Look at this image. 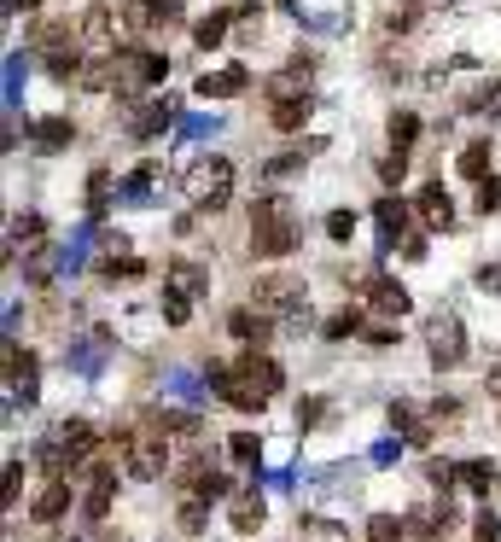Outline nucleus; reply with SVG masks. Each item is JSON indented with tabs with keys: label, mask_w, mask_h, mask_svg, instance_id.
<instances>
[{
	"label": "nucleus",
	"mask_w": 501,
	"mask_h": 542,
	"mask_svg": "<svg viewBox=\"0 0 501 542\" xmlns=\"http://www.w3.org/2000/svg\"><path fill=\"white\" fill-rule=\"evenodd\" d=\"M105 455L111 461H123L129 467V478H164L169 473V443H164V432L146 420V432H129V426H117L111 438H105Z\"/></svg>",
	"instance_id": "1"
},
{
	"label": "nucleus",
	"mask_w": 501,
	"mask_h": 542,
	"mask_svg": "<svg viewBox=\"0 0 501 542\" xmlns=\"http://www.w3.org/2000/svg\"><path fill=\"white\" fill-rule=\"evenodd\" d=\"M88 473V496H82V513L100 525L105 513H111V490H117V467H111V455H100L94 467H82Z\"/></svg>",
	"instance_id": "10"
},
{
	"label": "nucleus",
	"mask_w": 501,
	"mask_h": 542,
	"mask_svg": "<svg viewBox=\"0 0 501 542\" xmlns=\"http://www.w3.org/2000/svg\"><path fill=\"white\" fill-rule=\"evenodd\" d=\"M362 304L379 309V315H408L414 298H408V286H397L391 274H368V280H362Z\"/></svg>",
	"instance_id": "13"
},
{
	"label": "nucleus",
	"mask_w": 501,
	"mask_h": 542,
	"mask_svg": "<svg viewBox=\"0 0 501 542\" xmlns=\"http://www.w3.org/2000/svg\"><path fill=\"white\" fill-rule=\"evenodd\" d=\"M59 443L70 449V461H76V467H94V461H100V438H94V426H88V420H65V426H59Z\"/></svg>",
	"instance_id": "15"
},
{
	"label": "nucleus",
	"mask_w": 501,
	"mask_h": 542,
	"mask_svg": "<svg viewBox=\"0 0 501 542\" xmlns=\"http://www.w3.org/2000/svg\"><path fill=\"white\" fill-rule=\"evenodd\" d=\"M402 175H408V152H385V158H379V181H385V187H402Z\"/></svg>",
	"instance_id": "38"
},
{
	"label": "nucleus",
	"mask_w": 501,
	"mask_h": 542,
	"mask_svg": "<svg viewBox=\"0 0 501 542\" xmlns=\"http://www.w3.org/2000/svg\"><path fill=\"white\" fill-rule=\"evenodd\" d=\"M228 333H234L239 344H251V350H257V344L274 339V321H268L263 309H234V315H228Z\"/></svg>",
	"instance_id": "18"
},
{
	"label": "nucleus",
	"mask_w": 501,
	"mask_h": 542,
	"mask_svg": "<svg viewBox=\"0 0 501 542\" xmlns=\"http://www.w3.org/2000/svg\"><path fill=\"white\" fill-rule=\"evenodd\" d=\"M239 12L234 6H222V12H204L199 24H193V41H199V47H222V41H228V24H234Z\"/></svg>",
	"instance_id": "24"
},
{
	"label": "nucleus",
	"mask_w": 501,
	"mask_h": 542,
	"mask_svg": "<svg viewBox=\"0 0 501 542\" xmlns=\"http://www.w3.org/2000/svg\"><path fill=\"white\" fill-rule=\"evenodd\" d=\"M414 216H420L426 228H443V234H449V228H455V199H449V187H443V181H426V187L414 193Z\"/></svg>",
	"instance_id": "11"
},
{
	"label": "nucleus",
	"mask_w": 501,
	"mask_h": 542,
	"mask_svg": "<svg viewBox=\"0 0 501 542\" xmlns=\"http://www.w3.org/2000/svg\"><path fill=\"white\" fill-rule=\"evenodd\" d=\"M303 170V152H280V158H268V175L280 181V175H298Z\"/></svg>",
	"instance_id": "46"
},
{
	"label": "nucleus",
	"mask_w": 501,
	"mask_h": 542,
	"mask_svg": "<svg viewBox=\"0 0 501 542\" xmlns=\"http://www.w3.org/2000/svg\"><path fill=\"white\" fill-rule=\"evenodd\" d=\"M268 100H309V76H298V70H280L274 82H268Z\"/></svg>",
	"instance_id": "30"
},
{
	"label": "nucleus",
	"mask_w": 501,
	"mask_h": 542,
	"mask_svg": "<svg viewBox=\"0 0 501 542\" xmlns=\"http://www.w3.org/2000/svg\"><path fill=\"white\" fill-rule=\"evenodd\" d=\"M6 385H12V403H24V408L41 397V362L18 339H6Z\"/></svg>",
	"instance_id": "8"
},
{
	"label": "nucleus",
	"mask_w": 501,
	"mask_h": 542,
	"mask_svg": "<svg viewBox=\"0 0 501 542\" xmlns=\"http://www.w3.org/2000/svg\"><path fill=\"white\" fill-rule=\"evenodd\" d=\"M397 449H402V443H379V449H373V467H391V461H397Z\"/></svg>",
	"instance_id": "55"
},
{
	"label": "nucleus",
	"mask_w": 501,
	"mask_h": 542,
	"mask_svg": "<svg viewBox=\"0 0 501 542\" xmlns=\"http://www.w3.org/2000/svg\"><path fill=\"white\" fill-rule=\"evenodd\" d=\"M251 88V70L245 65H228V70H204L199 76V100H234Z\"/></svg>",
	"instance_id": "14"
},
{
	"label": "nucleus",
	"mask_w": 501,
	"mask_h": 542,
	"mask_svg": "<svg viewBox=\"0 0 501 542\" xmlns=\"http://www.w3.org/2000/svg\"><path fill=\"white\" fill-rule=\"evenodd\" d=\"M426 478H432V484H443V490H449V484H455V467H449V461H426Z\"/></svg>",
	"instance_id": "49"
},
{
	"label": "nucleus",
	"mask_w": 501,
	"mask_h": 542,
	"mask_svg": "<svg viewBox=\"0 0 501 542\" xmlns=\"http://www.w3.org/2000/svg\"><path fill=\"white\" fill-rule=\"evenodd\" d=\"M30 140H35V152H65L70 140H76V123L70 117H35Z\"/></svg>",
	"instance_id": "19"
},
{
	"label": "nucleus",
	"mask_w": 501,
	"mask_h": 542,
	"mask_svg": "<svg viewBox=\"0 0 501 542\" xmlns=\"http://www.w3.org/2000/svg\"><path fill=\"white\" fill-rule=\"evenodd\" d=\"M111 59H117V94H123V100H129L134 88H152V82L169 76V59L152 53V47H123V53H111Z\"/></svg>",
	"instance_id": "6"
},
{
	"label": "nucleus",
	"mask_w": 501,
	"mask_h": 542,
	"mask_svg": "<svg viewBox=\"0 0 501 542\" xmlns=\"http://www.w3.org/2000/svg\"><path fill=\"white\" fill-rule=\"evenodd\" d=\"M152 12H158L164 24H175V18H181V0H152Z\"/></svg>",
	"instance_id": "54"
},
{
	"label": "nucleus",
	"mask_w": 501,
	"mask_h": 542,
	"mask_svg": "<svg viewBox=\"0 0 501 542\" xmlns=\"http://www.w3.org/2000/svg\"><path fill=\"white\" fill-rule=\"evenodd\" d=\"M362 537H368V542H408V525H402L397 513H373Z\"/></svg>",
	"instance_id": "31"
},
{
	"label": "nucleus",
	"mask_w": 501,
	"mask_h": 542,
	"mask_svg": "<svg viewBox=\"0 0 501 542\" xmlns=\"http://www.w3.org/2000/svg\"><path fill=\"white\" fill-rule=\"evenodd\" d=\"M298 239H303V228H298V216H292L286 199L251 204V251H257V257H292Z\"/></svg>",
	"instance_id": "2"
},
{
	"label": "nucleus",
	"mask_w": 501,
	"mask_h": 542,
	"mask_svg": "<svg viewBox=\"0 0 501 542\" xmlns=\"http://www.w3.org/2000/svg\"><path fill=\"white\" fill-rule=\"evenodd\" d=\"M216 129H222V117H193L187 123V135H216Z\"/></svg>",
	"instance_id": "53"
},
{
	"label": "nucleus",
	"mask_w": 501,
	"mask_h": 542,
	"mask_svg": "<svg viewBox=\"0 0 501 542\" xmlns=\"http://www.w3.org/2000/svg\"><path fill=\"white\" fill-rule=\"evenodd\" d=\"M187 315H193V298H181V292H164V321H169V327H187Z\"/></svg>",
	"instance_id": "41"
},
{
	"label": "nucleus",
	"mask_w": 501,
	"mask_h": 542,
	"mask_svg": "<svg viewBox=\"0 0 501 542\" xmlns=\"http://www.w3.org/2000/svg\"><path fill=\"white\" fill-rule=\"evenodd\" d=\"M327 239L350 245V239H356V210H333V216H327Z\"/></svg>",
	"instance_id": "37"
},
{
	"label": "nucleus",
	"mask_w": 501,
	"mask_h": 542,
	"mask_svg": "<svg viewBox=\"0 0 501 542\" xmlns=\"http://www.w3.org/2000/svg\"><path fill=\"white\" fill-rule=\"evenodd\" d=\"M169 117H175V100H146V105H134V117H129V135H134V140H152V135H164V129H169Z\"/></svg>",
	"instance_id": "17"
},
{
	"label": "nucleus",
	"mask_w": 501,
	"mask_h": 542,
	"mask_svg": "<svg viewBox=\"0 0 501 542\" xmlns=\"http://www.w3.org/2000/svg\"><path fill=\"white\" fill-rule=\"evenodd\" d=\"M35 467H41L47 478H70V473H76V461H70V449L59 443V432H53V438L35 449Z\"/></svg>",
	"instance_id": "23"
},
{
	"label": "nucleus",
	"mask_w": 501,
	"mask_h": 542,
	"mask_svg": "<svg viewBox=\"0 0 501 542\" xmlns=\"http://www.w3.org/2000/svg\"><path fill=\"white\" fill-rule=\"evenodd\" d=\"M228 455H234L239 467H251V461L263 455V443H257V432H234V438H228Z\"/></svg>",
	"instance_id": "36"
},
{
	"label": "nucleus",
	"mask_w": 501,
	"mask_h": 542,
	"mask_svg": "<svg viewBox=\"0 0 501 542\" xmlns=\"http://www.w3.org/2000/svg\"><path fill=\"white\" fill-rule=\"evenodd\" d=\"M309 111H315L309 100H280V105H274V129H286V135H292V129L309 123Z\"/></svg>",
	"instance_id": "32"
},
{
	"label": "nucleus",
	"mask_w": 501,
	"mask_h": 542,
	"mask_svg": "<svg viewBox=\"0 0 501 542\" xmlns=\"http://www.w3.org/2000/svg\"><path fill=\"white\" fill-rule=\"evenodd\" d=\"M100 274L105 280H134V274H146L140 257H100Z\"/></svg>",
	"instance_id": "35"
},
{
	"label": "nucleus",
	"mask_w": 501,
	"mask_h": 542,
	"mask_svg": "<svg viewBox=\"0 0 501 542\" xmlns=\"http://www.w3.org/2000/svg\"><path fill=\"white\" fill-rule=\"evenodd\" d=\"M181 187H187V199L199 204V210H222V204L234 199V158H222V152L193 158L187 175H181Z\"/></svg>",
	"instance_id": "3"
},
{
	"label": "nucleus",
	"mask_w": 501,
	"mask_h": 542,
	"mask_svg": "<svg viewBox=\"0 0 501 542\" xmlns=\"http://www.w3.org/2000/svg\"><path fill=\"white\" fill-rule=\"evenodd\" d=\"M18 490H24V467H18V461H6V490H0V502L12 508V502H18Z\"/></svg>",
	"instance_id": "48"
},
{
	"label": "nucleus",
	"mask_w": 501,
	"mask_h": 542,
	"mask_svg": "<svg viewBox=\"0 0 501 542\" xmlns=\"http://www.w3.org/2000/svg\"><path fill=\"white\" fill-rule=\"evenodd\" d=\"M41 234H47V222H41L35 210H24V216L12 222V245H18V239H24V245H35V239H41Z\"/></svg>",
	"instance_id": "39"
},
{
	"label": "nucleus",
	"mask_w": 501,
	"mask_h": 542,
	"mask_svg": "<svg viewBox=\"0 0 501 542\" xmlns=\"http://www.w3.org/2000/svg\"><path fill=\"white\" fill-rule=\"evenodd\" d=\"M472 537H478V542H501V519L490 508H478V519H472Z\"/></svg>",
	"instance_id": "43"
},
{
	"label": "nucleus",
	"mask_w": 501,
	"mask_h": 542,
	"mask_svg": "<svg viewBox=\"0 0 501 542\" xmlns=\"http://www.w3.org/2000/svg\"><path fill=\"white\" fill-rule=\"evenodd\" d=\"M490 397H501V362L490 368Z\"/></svg>",
	"instance_id": "57"
},
{
	"label": "nucleus",
	"mask_w": 501,
	"mask_h": 542,
	"mask_svg": "<svg viewBox=\"0 0 501 542\" xmlns=\"http://www.w3.org/2000/svg\"><path fill=\"white\" fill-rule=\"evenodd\" d=\"M30 6H41V0H6V18H18V12H30Z\"/></svg>",
	"instance_id": "56"
},
{
	"label": "nucleus",
	"mask_w": 501,
	"mask_h": 542,
	"mask_svg": "<svg viewBox=\"0 0 501 542\" xmlns=\"http://www.w3.org/2000/svg\"><path fill=\"white\" fill-rule=\"evenodd\" d=\"M426 356H432V368H461L467 362V327H461V315H449V309L426 315Z\"/></svg>",
	"instance_id": "5"
},
{
	"label": "nucleus",
	"mask_w": 501,
	"mask_h": 542,
	"mask_svg": "<svg viewBox=\"0 0 501 542\" xmlns=\"http://www.w3.org/2000/svg\"><path fill=\"white\" fill-rule=\"evenodd\" d=\"M478 286H484V292H501V263H484V269H478Z\"/></svg>",
	"instance_id": "52"
},
{
	"label": "nucleus",
	"mask_w": 501,
	"mask_h": 542,
	"mask_svg": "<svg viewBox=\"0 0 501 542\" xmlns=\"http://www.w3.org/2000/svg\"><path fill=\"white\" fill-rule=\"evenodd\" d=\"M210 391H216L228 408H239V414H263V403H268V397L234 368V362H216V368H210Z\"/></svg>",
	"instance_id": "7"
},
{
	"label": "nucleus",
	"mask_w": 501,
	"mask_h": 542,
	"mask_svg": "<svg viewBox=\"0 0 501 542\" xmlns=\"http://www.w3.org/2000/svg\"><path fill=\"white\" fill-rule=\"evenodd\" d=\"M65 508H70V478H47V484H41V496L30 502V513L41 519V525L65 519Z\"/></svg>",
	"instance_id": "20"
},
{
	"label": "nucleus",
	"mask_w": 501,
	"mask_h": 542,
	"mask_svg": "<svg viewBox=\"0 0 501 542\" xmlns=\"http://www.w3.org/2000/svg\"><path fill=\"white\" fill-rule=\"evenodd\" d=\"M251 309H263V315H298V309H309L303 274H257L251 280Z\"/></svg>",
	"instance_id": "4"
},
{
	"label": "nucleus",
	"mask_w": 501,
	"mask_h": 542,
	"mask_svg": "<svg viewBox=\"0 0 501 542\" xmlns=\"http://www.w3.org/2000/svg\"><path fill=\"white\" fill-rule=\"evenodd\" d=\"M362 339H368V344H379V350H385V344H397V327H362Z\"/></svg>",
	"instance_id": "51"
},
{
	"label": "nucleus",
	"mask_w": 501,
	"mask_h": 542,
	"mask_svg": "<svg viewBox=\"0 0 501 542\" xmlns=\"http://www.w3.org/2000/svg\"><path fill=\"white\" fill-rule=\"evenodd\" d=\"M350 333H362V309H344L327 321V339H350Z\"/></svg>",
	"instance_id": "42"
},
{
	"label": "nucleus",
	"mask_w": 501,
	"mask_h": 542,
	"mask_svg": "<svg viewBox=\"0 0 501 542\" xmlns=\"http://www.w3.org/2000/svg\"><path fill=\"white\" fill-rule=\"evenodd\" d=\"M455 170L467 175V181H490V140H472L467 152H461V164Z\"/></svg>",
	"instance_id": "29"
},
{
	"label": "nucleus",
	"mask_w": 501,
	"mask_h": 542,
	"mask_svg": "<svg viewBox=\"0 0 501 542\" xmlns=\"http://www.w3.org/2000/svg\"><path fill=\"white\" fill-rule=\"evenodd\" d=\"M24 70H30V59H24V53H12V59H6V105H18V88H24Z\"/></svg>",
	"instance_id": "40"
},
{
	"label": "nucleus",
	"mask_w": 501,
	"mask_h": 542,
	"mask_svg": "<svg viewBox=\"0 0 501 542\" xmlns=\"http://www.w3.org/2000/svg\"><path fill=\"white\" fill-rule=\"evenodd\" d=\"M234 368L245 373V379H251V385H257L263 397H280V391H286V368H280V362H274L268 350H239Z\"/></svg>",
	"instance_id": "9"
},
{
	"label": "nucleus",
	"mask_w": 501,
	"mask_h": 542,
	"mask_svg": "<svg viewBox=\"0 0 501 542\" xmlns=\"http://www.w3.org/2000/svg\"><path fill=\"white\" fill-rule=\"evenodd\" d=\"M158 181H164V164H140V170H129L123 181H117V199L146 204L152 193H158Z\"/></svg>",
	"instance_id": "21"
},
{
	"label": "nucleus",
	"mask_w": 501,
	"mask_h": 542,
	"mask_svg": "<svg viewBox=\"0 0 501 542\" xmlns=\"http://www.w3.org/2000/svg\"><path fill=\"white\" fill-rule=\"evenodd\" d=\"M496 105H501V82L490 76V82H478V88L467 94V105H461V111H467V117H478V111H496Z\"/></svg>",
	"instance_id": "34"
},
{
	"label": "nucleus",
	"mask_w": 501,
	"mask_h": 542,
	"mask_svg": "<svg viewBox=\"0 0 501 542\" xmlns=\"http://www.w3.org/2000/svg\"><path fill=\"white\" fill-rule=\"evenodd\" d=\"M47 542H76V537H70V531H53V537H47Z\"/></svg>",
	"instance_id": "58"
},
{
	"label": "nucleus",
	"mask_w": 501,
	"mask_h": 542,
	"mask_svg": "<svg viewBox=\"0 0 501 542\" xmlns=\"http://www.w3.org/2000/svg\"><path fill=\"white\" fill-rule=\"evenodd\" d=\"M414 140H420V117H414V111H397V117H391V152H408Z\"/></svg>",
	"instance_id": "33"
},
{
	"label": "nucleus",
	"mask_w": 501,
	"mask_h": 542,
	"mask_svg": "<svg viewBox=\"0 0 501 542\" xmlns=\"http://www.w3.org/2000/svg\"><path fill=\"white\" fill-rule=\"evenodd\" d=\"M402 257H408V263H426V234H408V239H402Z\"/></svg>",
	"instance_id": "50"
},
{
	"label": "nucleus",
	"mask_w": 501,
	"mask_h": 542,
	"mask_svg": "<svg viewBox=\"0 0 501 542\" xmlns=\"http://www.w3.org/2000/svg\"><path fill=\"white\" fill-rule=\"evenodd\" d=\"M408 216H414V204L397 199V193H385V199L373 204V222H379V251H391L397 239H408Z\"/></svg>",
	"instance_id": "12"
},
{
	"label": "nucleus",
	"mask_w": 501,
	"mask_h": 542,
	"mask_svg": "<svg viewBox=\"0 0 501 542\" xmlns=\"http://www.w3.org/2000/svg\"><path fill=\"white\" fill-rule=\"evenodd\" d=\"M228 519H234V531H257V525L268 519L263 496H257V490H245V496H234V502H228Z\"/></svg>",
	"instance_id": "25"
},
{
	"label": "nucleus",
	"mask_w": 501,
	"mask_h": 542,
	"mask_svg": "<svg viewBox=\"0 0 501 542\" xmlns=\"http://www.w3.org/2000/svg\"><path fill=\"white\" fill-rule=\"evenodd\" d=\"M321 414H327V403H321V397H303V403H298V432L321 426Z\"/></svg>",
	"instance_id": "45"
},
{
	"label": "nucleus",
	"mask_w": 501,
	"mask_h": 542,
	"mask_svg": "<svg viewBox=\"0 0 501 542\" xmlns=\"http://www.w3.org/2000/svg\"><path fill=\"white\" fill-rule=\"evenodd\" d=\"M420 12H426V0H391V12H385V30H391V35L420 30Z\"/></svg>",
	"instance_id": "26"
},
{
	"label": "nucleus",
	"mask_w": 501,
	"mask_h": 542,
	"mask_svg": "<svg viewBox=\"0 0 501 542\" xmlns=\"http://www.w3.org/2000/svg\"><path fill=\"white\" fill-rule=\"evenodd\" d=\"M455 484H467L472 496H490V490H501V467L496 461H461V467H455Z\"/></svg>",
	"instance_id": "22"
},
{
	"label": "nucleus",
	"mask_w": 501,
	"mask_h": 542,
	"mask_svg": "<svg viewBox=\"0 0 501 542\" xmlns=\"http://www.w3.org/2000/svg\"><path fill=\"white\" fill-rule=\"evenodd\" d=\"M204 525H210V502H199V496H187V502L175 508V531H181V537H199Z\"/></svg>",
	"instance_id": "28"
},
{
	"label": "nucleus",
	"mask_w": 501,
	"mask_h": 542,
	"mask_svg": "<svg viewBox=\"0 0 501 542\" xmlns=\"http://www.w3.org/2000/svg\"><path fill=\"white\" fill-rule=\"evenodd\" d=\"M478 210L490 216V210H501V181L490 175V181H478Z\"/></svg>",
	"instance_id": "47"
},
{
	"label": "nucleus",
	"mask_w": 501,
	"mask_h": 542,
	"mask_svg": "<svg viewBox=\"0 0 501 542\" xmlns=\"http://www.w3.org/2000/svg\"><path fill=\"white\" fill-rule=\"evenodd\" d=\"M169 292H181V298H210V269L193 263V257H175V263H169Z\"/></svg>",
	"instance_id": "16"
},
{
	"label": "nucleus",
	"mask_w": 501,
	"mask_h": 542,
	"mask_svg": "<svg viewBox=\"0 0 501 542\" xmlns=\"http://www.w3.org/2000/svg\"><path fill=\"white\" fill-rule=\"evenodd\" d=\"M105 210H111V170L94 164V175H88V222H100Z\"/></svg>",
	"instance_id": "27"
},
{
	"label": "nucleus",
	"mask_w": 501,
	"mask_h": 542,
	"mask_svg": "<svg viewBox=\"0 0 501 542\" xmlns=\"http://www.w3.org/2000/svg\"><path fill=\"white\" fill-rule=\"evenodd\" d=\"M105 35H111V18H105L100 6H94V12L82 18V41H105Z\"/></svg>",
	"instance_id": "44"
}]
</instances>
